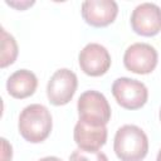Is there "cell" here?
I'll return each instance as SVG.
<instances>
[{"label":"cell","instance_id":"obj_13","mask_svg":"<svg viewBox=\"0 0 161 161\" xmlns=\"http://www.w3.org/2000/svg\"><path fill=\"white\" fill-rule=\"evenodd\" d=\"M69 161H108V157L102 151H86L77 148L70 153Z\"/></svg>","mask_w":161,"mask_h":161},{"label":"cell","instance_id":"obj_8","mask_svg":"<svg viewBox=\"0 0 161 161\" xmlns=\"http://www.w3.org/2000/svg\"><path fill=\"white\" fill-rule=\"evenodd\" d=\"M78 63L87 75L101 77L106 74L111 67V54L102 44L88 43L79 52Z\"/></svg>","mask_w":161,"mask_h":161},{"label":"cell","instance_id":"obj_7","mask_svg":"<svg viewBox=\"0 0 161 161\" xmlns=\"http://www.w3.org/2000/svg\"><path fill=\"white\" fill-rule=\"evenodd\" d=\"M130 21L136 34L153 36L161 31V8L153 3H142L132 10Z\"/></svg>","mask_w":161,"mask_h":161},{"label":"cell","instance_id":"obj_6","mask_svg":"<svg viewBox=\"0 0 161 161\" xmlns=\"http://www.w3.org/2000/svg\"><path fill=\"white\" fill-rule=\"evenodd\" d=\"M157 60V50L147 43H133L123 54V64L126 69L136 74L151 73L155 70Z\"/></svg>","mask_w":161,"mask_h":161},{"label":"cell","instance_id":"obj_17","mask_svg":"<svg viewBox=\"0 0 161 161\" xmlns=\"http://www.w3.org/2000/svg\"><path fill=\"white\" fill-rule=\"evenodd\" d=\"M156 161H161V148H160V151H158V153H157V157H156Z\"/></svg>","mask_w":161,"mask_h":161},{"label":"cell","instance_id":"obj_10","mask_svg":"<svg viewBox=\"0 0 161 161\" xmlns=\"http://www.w3.org/2000/svg\"><path fill=\"white\" fill-rule=\"evenodd\" d=\"M107 135L106 126H93L82 119H78L73 131V138L78 148L86 151H99L107 142Z\"/></svg>","mask_w":161,"mask_h":161},{"label":"cell","instance_id":"obj_5","mask_svg":"<svg viewBox=\"0 0 161 161\" xmlns=\"http://www.w3.org/2000/svg\"><path fill=\"white\" fill-rule=\"evenodd\" d=\"M78 78L68 68H60L53 73L47 84V97L54 106L69 103L77 91Z\"/></svg>","mask_w":161,"mask_h":161},{"label":"cell","instance_id":"obj_4","mask_svg":"<svg viewBox=\"0 0 161 161\" xmlns=\"http://www.w3.org/2000/svg\"><path fill=\"white\" fill-rule=\"evenodd\" d=\"M112 94L122 108L130 111L140 109L148 99L147 87L142 82L127 77L117 78L113 82Z\"/></svg>","mask_w":161,"mask_h":161},{"label":"cell","instance_id":"obj_9","mask_svg":"<svg viewBox=\"0 0 161 161\" xmlns=\"http://www.w3.org/2000/svg\"><path fill=\"white\" fill-rule=\"evenodd\" d=\"M83 20L94 28L112 24L118 14V5L113 0H86L82 3Z\"/></svg>","mask_w":161,"mask_h":161},{"label":"cell","instance_id":"obj_2","mask_svg":"<svg viewBox=\"0 0 161 161\" xmlns=\"http://www.w3.org/2000/svg\"><path fill=\"white\" fill-rule=\"evenodd\" d=\"M113 150L121 161H142L148 152V138L136 125H125L114 135Z\"/></svg>","mask_w":161,"mask_h":161},{"label":"cell","instance_id":"obj_12","mask_svg":"<svg viewBox=\"0 0 161 161\" xmlns=\"http://www.w3.org/2000/svg\"><path fill=\"white\" fill-rule=\"evenodd\" d=\"M18 44L15 38L9 34L4 28H1V58H0V67L6 68L8 65L13 64L18 58Z\"/></svg>","mask_w":161,"mask_h":161},{"label":"cell","instance_id":"obj_3","mask_svg":"<svg viewBox=\"0 0 161 161\" xmlns=\"http://www.w3.org/2000/svg\"><path fill=\"white\" fill-rule=\"evenodd\" d=\"M77 109L79 119L93 126H106L111 119V106L107 98L94 89L86 91L79 96Z\"/></svg>","mask_w":161,"mask_h":161},{"label":"cell","instance_id":"obj_16","mask_svg":"<svg viewBox=\"0 0 161 161\" xmlns=\"http://www.w3.org/2000/svg\"><path fill=\"white\" fill-rule=\"evenodd\" d=\"M39 161H63V160L59 158V157H57V156H47V157L40 158Z\"/></svg>","mask_w":161,"mask_h":161},{"label":"cell","instance_id":"obj_14","mask_svg":"<svg viewBox=\"0 0 161 161\" xmlns=\"http://www.w3.org/2000/svg\"><path fill=\"white\" fill-rule=\"evenodd\" d=\"M1 161H11L13 157V147L6 141V138H1Z\"/></svg>","mask_w":161,"mask_h":161},{"label":"cell","instance_id":"obj_11","mask_svg":"<svg viewBox=\"0 0 161 161\" xmlns=\"http://www.w3.org/2000/svg\"><path fill=\"white\" fill-rule=\"evenodd\" d=\"M38 87L36 75L28 69H18L6 80V91L8 93L16 98L24 99L34 94Z\"/></svg>","mask_w":161,"mask_h":161},{"label":"cell","instance_id":"obj_18","mask_svg":"<svg viewBox=\"0 0 161 161\" xmlns=\"http://www.w3.org/2000/svg\"><path fill=\"white\" fill-rule=\"evenodd\" d=\"M158 116H160V121H161V108H160V113H158Z\"/></svg>","mask_w":161,"mask_h":161},{"label":"cell","instance_id":"obj_15","mask_svg":"<svg viewBox=\"0 0 161 161\" xmlns=\"http://www.w3.org/2000/svg\"><path fill=\"white\" fill-rule=\"evenodd\" d=\"M6 4H8V5H10V6H14V8H18V9L23 10V9L28 8V6H31V5L34 4V1H25V3H20V4H16V3H10V1H6Z\"/></svg>","mask_w":161,"mask_h":161},{"label":"cell","instance_id":"obj_1","mask_svg":"<svg viewBox=\"0 0 161 161\" xmlns=\"http://www.w3.org/2000/svg\"><path fill=\"white\" fill-rule=\"evenodd\" d=\"M53 119L49 109L39 103L23 108L19 114L18 128L21 137L30 143H39L48 138L52 132Z\"/></svg>","mask_w":161,"mask_h":161}]
</instances>
